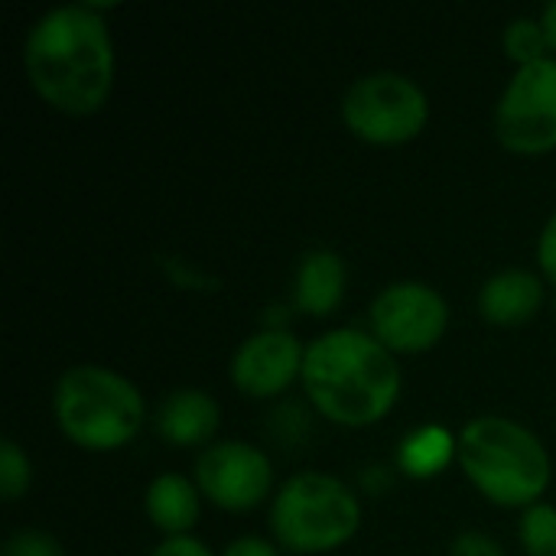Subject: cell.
Listing matches in <instances>:
<instances>
[{"label":"cell","mask_w":556,"mask_h":556,"mask_svg":"<svg viewBox=\"0 0 556 556\" xmlns=\"http://www.w3.org/2000/svg\"><path fill=\"white\" fill-rule=\"evenodd\" d=\"M541 26H544V36H547V49H551V55L556 59V0L554 3H547L544 10H541Z\"/></svg>","instance_id":"cell-24"},{"label":"cell","mask_w":556,"mask_h":556,"mask_svg":"<svg viewBox=\"0 0 556 556\" xmlns=\"http://www.w3.org/2000/svg\"><path fill=\"white\" fill-rule=\"evenodd\" d=\"M29 489H33V459L16 440L7 437L0 443V498L13 505L26 498Z\"/></svg>","instance_id":"cell-18"},{"label":"cell","mask_w":556,"mask_h":556,"mask_svg":"<svg viewBox=\"0 0 556 556\" xmlns=\"http://www.w3.org/2000/svg\"><path fill=\"white\" fill-rule=\"evenodd\" d=\"M450 300L427 280H394L368 306V332L391 355H427L450 329Z\"/></svg>","instance_id":"cell-8"},{"label":"cell","mask_w":556,"mask_h":556,"mask_svg":"<svg viewBox=\"0 0 556 556\" xmlns=\"http://www.w3.org/2000/svg\"><path fill=\"white\" fill-rule=\"evenodd\" d=\"M362 521V495L332 472H293L270 498V534L283 554H336L358 538Z\"/></svg>","instance_id":"cell-5"},{"label":"cell","mask_w":556,"mask_h":556,"mask_svg":"<svg viewBox=\"0 0 556 556\" xmlns=\"http://www.w3.org/2000/svg\"><path fill=\"white\" fill-rule=\"evenodd\" d=\"M300 384L323 420L345 430H368L397 407L404 375L397 355L368 329L339 326L306 345Z\"/></svg>","instance_id":"cell-2"},{"label":"cell","mask_w":556,"mask_h":556,"mask_svg":"<svg viewBox=\"0 0 556 556\" xmlns=\"http://www.w3.org/2000/svg\"><path fill=\"white\" fill-rule=\"evenodd\" d=\"M306 345L290 329H257L241 339L228 362V378L251 401H277L303 378Z\"/></svg>","instance_id":"cell-10"},{"label":"cell","mask_w":556,"mask_h":556,"mask_svg":"<svg viewBox=\"0 0 556 556\" xmlns=\"http://www.w3.org/2000/svg\"><path fill=\"white\" fill-rule=\"evenodd\" d=\"M98 3H65L39 13L23 39V75L33 94L65 117L104 111L117 78V49Z\"/></svg>","instance_id":"cell-1"},{"label":"cell","mask_w":556,"mask_h":556,"mask_svg":"<svg viewBox=\"0 0 556 556\" xmlns=\"http://www.w3.org/2000/svg\"><path fill=\"white\" fill-rule=\"evenodd\" d=\"M534 257H538V270H541V277H544L551 287H556V208L551 212V218L544 222L541 235H538Z\"/></svg>","instance_id":"cell-21"},{"label":"cell","mask_w":556,"mask_h":556,"mask_svg":"<svg viewBox=\"0 0 556 556\" xmlns=\"http://www.w3.org/2000/svg\"><path fill=\"white\" fill-rule=\"evenodd\" d=\"M492 130L502 150L515 156H551L556 153V59H544L515 68L502 88Z\"/></svg>","instance_id":"cell-7"},{"label":"cell","mask_w":556,"mask_h":556,"mask_svg":"<svg viewBox=\"0 0 556 556\" xmlns=\"http://www.w3.org/2000/svg\"><path fill=\"white\" fill-rule=\"evenodd\" d=\"M218 556H283V551L277 547V541L261 538V534H241L231 544H225V551Z\"/></svg>","instance_id":"cell-22"},{"label":"cell","mask_w":556,"mask_h":556,"mask_svg":"<svg viewBox=\"0 0 556 556\" xmlns=\"http://www.w3.org/2000/svg\"><path fill=\"white\" fill-rule=\"evenodd\" d=\"M456 453H459V433L440 424H424L401 440L394 453V469L407 479L430 482L456 463Z\"/></svg>","instance_id":"cell-15"},{"label":"cell","mask_w":556,"mask_h":556,"mask_svg":"<svg viewBox=\"0 0 556 556\" xmlns=\"http://www.w3.org/2000/svg\"><path fill=\"white\" fill-rule=\"evenodd\" d=\"M150 556H215L212 554V547L205 544V541H199V538H192V534H186V538H163Z\"/></svg>","instance_id":"cell-23"},{"label":"cell","mask_w":556,"mask_h":556,"mask_svg":"<svg viewBox=\"0 0 556 556\" xmlns=\"http://www.w3.org/2000/svg\"><path fill=\"white\" fill-rule=\"evenodd\" d=\"M446 556H508V554H505V547H502L492 534H485V531H463V534H456V538H453L450 554Z\"/></svg>","instance_id":"cell-20"},{"label":"cell","mask_w":556,"mask_h":556,"mask_svg":"<svg viewBox=\"0 0 556 556\" xmlns=\"http://www.w3.org/2000/svg\"><path fill=\"white\" fill-rule=\"evenodd\" d=\"M52 420L81 453H117L147 424L143 391L121 371L94 362L72 365L52 388Z\"/></svg>","instance_id":"cell-4"},{"label":"cell","mask_w":556,"mask_h":556,"mask_svg":"<svg viewBox=\"0 0 556 556\" xmlns=\"http://www.w3.org/2000/svg\"><path fill=\"white\" fill-rule=\"evenodd\" d=\"M547 303V280L525 267H505L479 287V316L495 329H521L541 316Z\"/></svg>","instance_id":"cell-11"},{"label":"cell","mask_w":556,"mask_h":556,"mask_svg":"<svg viewBox=\"0 0 556 556\" xmlns=\"http://www.w3.org/2000/svg\"><path fill=\"white\" fill-rule=\"evenodd\" d=\"M456 466L489 505L508 511H528L544 502L554 482V459L544 440L505 414H479L459 430Z\"/></svg>","instance_id":"cell-3"},{"label":"cell","mask_w":556,"mask_h":556,"mask_svg":"<svg viewBox=\"0 0 556 556\" xmlns=\"http://www.w3.org/2000/svg\"><path fill=\"white\" fill-rule=\"evenodd\" d=\"M218 427H222V407L202 388L169 391L153 417L156 437L173 450H199V446L205 450L215 443Z\"/></svg>","instance_id":"cell-12"},{"label":"cell","mask_w":556,"mask_h":556,"mask_svg":"<svg viewBox=\"0 0 556 556\" xmlns=\"http://www.w3.org/2000/svg\"><path fill=\"white\" fill-rule=\"evenodd\" d=\"M202 502L205 498L195 479H186L179 472H160L147 482L143 515L163 538H186L202 518Z\"/></svg>","instance_id":"cell-14"},{"label":"cell","mask_w":556,"mask_h":556,"mask_svg":"<svg viewBox=\"0 0 556 556\" xmlns=\"http://www.w3.org/2000/svg\"><path fill=\"white\" fill-rule=\"evenodd\" d=\"M339 114L355 140L368 147H404L427 130L430 98L410 75L378 68L345 88Z\"/></svg>","instance_id":"cell-6"},{"label":"cell","mask_w":556,"mask_h":556,"mask_svg":"<svg viewBox=\"0 0 556 556\" xmlns=\"http://www.w3.org/2000/svg\"><path fill=\"white\" fill-rule=\"evenodd\" d=\"M349 290L345 257L332 248H313L300 257L293 274V309L313 319L332 316Z\"/></svg>","instance_id":"cell-13"},{"label":"cell","mask_w":556,"mask_h":556,"mask_svg":"<svg viewBox=\"0 0 556 556\" xmlns=\"http://www.w3.org/2000/svg\"><path fill=\"white\" fill-rule=\"evenodd\" d=\"M195 485L208 505L248 515L274 498V463L248 440H215L195 456Z\"/></svg>","instance_id":"cell-9"},{"label":"cell","mask_w":556,"mask_h":556,"mask_svg":"<svg viewBox=\"0 0 556 556\" xmlns=\"http://www.w3.org/2000/svg\"><path fill=\"white\" fill-rule=\"evenodd\" d=\"M502 49L515 62V68L551 59L547 36H544V26H541L538 16H515L502 33Z\"/></svg>","instance_id":"cell-16"},{"label":"cell","mask_w":556,"mask_h":556,"mask_svg":"<svg viewBox=\"0 0 556 556\" xmlns=\"http://www.w3.org/2000/svg\"><path fill=\"white\" fill-rule=\"evenodd\" d=\"M518 541L525 556H556V505L538 502L521 511Z\"/></svg>","instance_id":"cell-17"},{"label":"cell","mask_w":556,"mask_h":556,"mask_svg":"<svg viewBox=\"0 0 556 556\" xmlns=\"http://www.w3.org/2000/svg\"><path fill=\"white\" fill-rule=\"evenodd\" d=\"M0 556H65L62 544L39 528H20L10 531L0 544Z\"/></svg>","instance_id":"cell-19"}]
</instances>
